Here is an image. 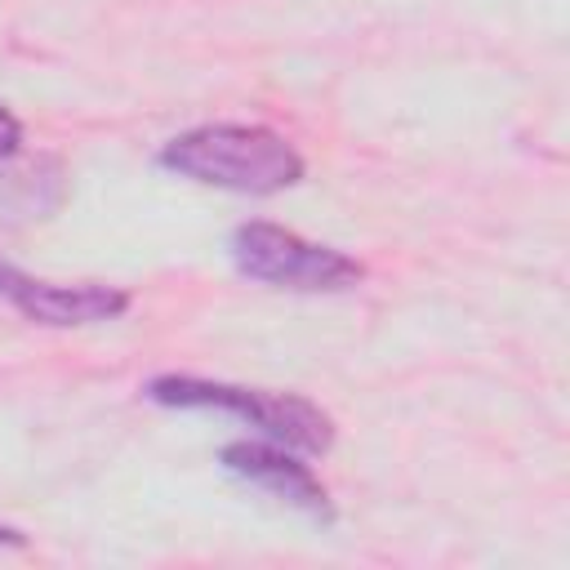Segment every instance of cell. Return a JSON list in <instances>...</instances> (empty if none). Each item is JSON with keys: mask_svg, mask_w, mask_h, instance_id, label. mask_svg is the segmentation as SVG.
Here are the masks:
<instances>
[{"mask_svg": "<svg viewBox=\"0 0 570 570\" xmlns=\"http://www.w3.org/2000/svg\"><path fill=\"white\" fill-rule=\"evenodd\" d=\"M160 165L223 191L272 196L303 178L294 142L267 125H200L160 147Z\"/></svg>", "mask_w": 570, "mask_h": 570, "instance_id": "cell-1", "label": "cell"}, {"mask_svg": "<svg viewBox=\"0 0 570 570\" xmlns=\"http://www.w3.org/2000/svg\"><path fill=\"white\" fill-rule=\"evenodd\" d=\"M27 539H22V530H13V525H0V548H22Z\"/></svg>", "mask_w": 570, "mask_h": 570, "instance_id": "cell-7", "label": "cell"}, {"mask_svg": "<svg viewBox=\"0 0 570 570\" xmlns=\"http://www.w3.org/2000/svg\"><path fill=\"white\" fill-rule=\"evenodd\" d=\"M18 147H22V120L9 107H0V160L13 156Z\"/></svg>", "mask_w": 570, "mask_h": 570, "instance_id": "cell-6", "label": "cell"}, {"mask_svg": "<svg viewBox=\"0 0 570 570\" xmlns=\"http://www.w3.org/2000/svg\"><path fill=\"white\" fill-rule=\"evenodd\" d=\"M147 401L174 405V410H227V414L254 423L267 441L289 445L298 454H325L334 445L330 414L294 392H258V387L209 383V379H191V374H160L147 383Z\"/></svg>", "mask_w": 570, "mask_h": 570, "instance_id": "cell-2", "label": "cell"}, {"mask_svg": "<svg viewBox=\"0 0 570 570\" xmlns=\"http://www.w3.org/2000/svg\"><path fill=\"white\" fill-rule=\"evenodd\" d=\"M232 258L249 281L276 289H303V294L347 289L365 276V267L352 254L334 245H316L276 223H240L232 232Z\"/></svg>", "mask_w": 570, "mask_h": 570, "instance_id": "cell-3", "label": "cell"}, {"mask_svg": "<svg viewBox=\"0 0 570 570\" xmlns=\"http://www.w3.org/2000/svg\"><path fill=\"white\" fill-rule=\"evenodd\" d=\"M223 468L258 490H267L272 499L316 517V521H334V503L330 490L312 476L307 463H298V450L276 445V441H232L223 445Z\"/></svg>", "mask_w": 570, "mask_h": 570, "instance_id": "cell-5", "label": "cell"}, {"mask_svg": "<svg viewBox=\"0 0 570 570\" xmlns=\"http://www.w3.org/2000/svg\"><path fill=\"white\" fill-rule=\"evenodd\" d=\"M0 298L40 325H98L129 312V294L111 285H53L0 263Z\"/></svg>", "mask_w": 570, "mask_h": 570, "instance_id": "cell-4", "label": "cell"}]
</instances>
